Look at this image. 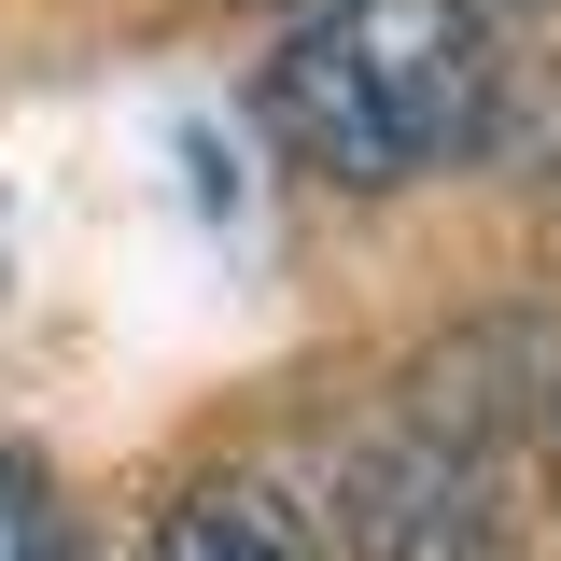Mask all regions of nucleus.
Returning a JSON list of instances; mask_svg holds the SVG:
<instances>
[{
	"label": "nucleus",
	"instance_id": "obj_1",
	"mask_svg": "<svg viewBox=\"0 0 561 561\" xmlns=\"http://www.w3.org/2000/svg\"><path fill=\"white\" fill-rule=\"evenodd\" d=\"M505 113L478 0H323L295 14V43L267 57V127L295 169H323L351 197H393L463 169Z\"/></svg>",
	"mask_w": 561,
	"mask_h": 561
},
{
	"label": "nucleus",
	"instance_id": "obj_4",
	"mask_svg": "<svg viewBox=\"0 0 561 561\" xmlns=\"http://www.w3.org/2000/svg\"><path fill=\"white\" fill-rule=\"evenodd\" d=\"M0 561H84V548H70V505L43 491L28 449H0Z\"/></svg>",
	"mask_w": 561,
	"mask_h": 561
},
{
	"label": "nucleus",
	"instance_id": "obj_6",
	"mask_svg": "<svg viewBox=\"0 0 561 561\" xmlns=\"http://www.w3.org/2000/svg\"><path fill=\"white\" fill-rule=\"evenodd\" d=\"M253 14H323V0H253Z\"/></svg>",
	"mask_w": 561,
	"mask_h": 561
},
{
	"label": "nucleus",
	"instance_id": "obj_3",
	"mask_svg": "<svg viewBox=\"0 0 561 561\" xmlns=\"http://www.w3.org/2000/svg\"><path fill=\"white\" fill-rule=\"evenodd\" d=\"M140 561H309V534H295V505H267V491H197V505H169V534Z\"/></svg>",
	"mask_w": 561,
	"mask_h": 561
},
{
	"label": "nucleus",
	"instance_id": "obj_7",
	"mask_svg": "<svg viewBox=\"0 0 561 561\" xmlns=\"http://www.w3.org/2000/svg\"><path fill=\"white\" fill-rule=\"evenodd\" d=\"M505 14H548V0H505Z\"/></svg>",
	"mask_w": 561,
	"mask_h": 561
},
{
	"label": "nucleus",
	"instance_id": "obj_5",
	"mask_svg": "<svg viewBox=\"0 0 561 561\" xmlns=\"http://www.w3.org/2000/svg\"><path fill=\"white\" fill-rule=\"evenodd\" d=\"M548 478H561V393H548Z\"/></svg>",
	"mask_w": 561,
	"mask_h": 561
},
{
	"label": "nucleus",
	"instance_id": "obj_2",
	"mask_svg": "<svg viewBox=\"0 0 561 561\" xmlns=\"http://www.w3.org/2000/svg\"><path fill=\"white\" fill-rule=\"evenodd\" d=\"M351 534H365V561H491V505L435 435H408L351 478Z\"/></svg>",
	"mask_w": 561,
	"mask_h": 561
}]
</instances>
